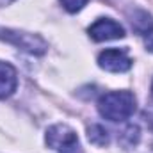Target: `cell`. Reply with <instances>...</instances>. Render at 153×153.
Masks as SVG:
<instances>
[{"label": "cell", "instance_id": "obj_7", "mask_svg": "<svg viewBox=\"0 0 153 153\" xmlns=\"http://www.w3.org/2000/svg\"><path fill=\"white\" fill-rule=\"evenodd\" d=\"M128 18H130L132 29H134L137 34L148 36L150 32H153V18L148 11H144V9H135L134 13L128 14Z\"/></svg>", "mask_w": 153, "mask_h": 153}, {"label": "cell", "instance_id": "obj_2", "mask_svg": "<svg viewBox=\"0 0 153 153\" xmlns=\"http://www.w3.org/2000/svg\"><path fill=\"white\" fill-rule=\"evenodd\" d=\"M0 39H4L9 45H14L16 48H22L29 53L34 55H43L48 50L46 41L38 36V34H30V32H23V30H13V29H0Z\"/></svg>", "mask_w": 153, "mask_h": 153}, {"label": "cell", "instance_id": "obj_5", "mask_svg": "<svg viewBox=\"0 0 153 153\" xmlns=\"http://www.w3.org/2000/svg\"><path fill=\"white\" fill-rule=\"evenodd\" d=\"M89 38L93 41H111V39L125 38V29L111 18H100L89 27Z\"/></svg>", "mask_w": 153, "mask_h": 153}, {"label": "cell", "instance_id": "obj_13", "mask_svg": "<svg viewBox=\"0 0 153 153\" xmlns=\"http://www.w3.org/2000/svg\"><path fill=\"white\" fill-rule=\"evenodd\" d=\"M152 96H153V84H152Z\"/></svg>", "mask_w": 153, "mask_h": 153}, {"label": "cell", "instance_id": "obj_8", "mask_svg": "<svg viewBox=\"0 0 153 153\" xmlns=\"http://www.w3.org/2000/svg\"><path fill=\"white\" fill-rule=\"evenodd\" d=\"M87 139L94 146H107L109 144V132L102 125H91L87 128Z\"/></svg>", "mask_w": 153, "mask_h": 153}, {"label": "cell", "instance_id": "obj_4", "mask_svg": "<svg viewBox=\"0 0 153 153\" xmlns=\"http://www.w3.org/2000/svg\"><path fill=\"white\" fill-rule=\"evenodd\" d=\"M98 66L109 73H125L132 68V59L125 50L109 48L98 55Z\"/></svg>", "mask_w": 153, "mask_h": 153}, {"label": "cell", "instance_id": "obj_11", "mask_svg": "<svg viewBox=\"0 0 153 153\" xmlns=\"http://www.w3.org/2000/svg\"><path fill=\"white\" fill-rule=\"evenodd\" d=\"M144 45H146V50L153 53V32H150V34L146 36V41H144Z\"/></svg>", "mask_w": 153, "mask_h": 153}, {"label": "cell", "instance_id": "obj_10", "mask_svg": "<svg viewBox=\"0 0 153 153\" xmlns=\"http://www.w3.org/2000/svg\"><path fill=\"white\" fill-rule=\"evenodd\" d=\"M61 2H62V5L68 13H78L87 4V0H61Z\"/></svg>", "mask_w": 153, "mask_h": 153}, {"label": "cell", "instance_id": "obj_3", "mask_svg": "<svg viewBox=\"0 0 153 153\" xmlns=\"http://www.w3.org/2000/svg\"><path fill=\"white\" fill-rule=\"evenodd\" d=\"M46 144L55 152L71 153L78 146V135L68 125H53L46 130Z\"/></svg>", "mask_w": 153, "mask_h": 153}, {"label": "cell", "instance_id": "obj_12", "mask_svg": "<svg viewBox=\"0 0 153 153\" xmlns=\"http://www.w3.org/2000/svg\"><path fill=\"white\" fill-rule=\"evenodd\" d=\"M11 2H14V0H0V7H4V5H9Z\"/></svg>", "mask_w": 153, "mask_h": 153}, {"label": "cell", "instance_id": "obj_9", "mask_svg": "<svg viewBox=\"0 0 153 153\" xmlns=\"http://www.w3.org/2000/svg\"><path fill=\"white\" fill-rule=\"evenodd\" d=\"M139 139H141L139 126L130 125V126H126V128L123 130V134H121V137H119V143L128 150V148H134V146L139 143Z\"/></svg>", "mask_w": 153, "mask_h": 153}, {"label": "cell", "instance_id": "obj_1", "mask_svg": "<svg viewBox=\"0 0 153 153\" xmlns=\"http://www.w3.org/2000/svg\"><path fill=\"white\" fill-rule=\"evenodd\" d=\"M98 112L109 121H125L135 112V96L130 91H111L98 100Z\"/></svg>", "mask_w": 153, "mask_h": 153}, {"label": "cell", "instance_id": "obj_6", "mask_svg": "<svg viewBox=\"0 0 153 153\" xmlns=\"http://www.w3.org/2000/svg\"><path fill=\"white\" fill-rule=\"evenodd\" d=\"M18 87V75L16 70L9 64L0 61V100L11 96Z\"/></svg>", "mask_w": 153, "mask_h": 153}]
</instances>
